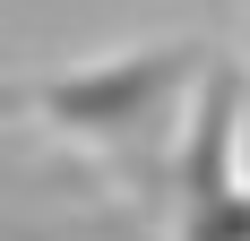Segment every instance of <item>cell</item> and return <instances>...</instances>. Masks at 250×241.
Here are the masks:
<instances>
[{"instance_id": "obj_1", "label": "cell", "mask_w": 250, "mask_h": 241, "mask_svg": "<svg viewBox=\"0 0 250 241\" xmlns=\"http://www.w3.org/2000/svg\"><path fill=\"white\" fill-rule=\"evenodd\" d=\"M207 60H216L207 43H129L112 60L35 78V120L61 146H86V155H104L121 172H147L155 155L173 164V138L190 120Z\"/></svg>"}, {"instance_id": "obj_2", "label": "cell", "mask_w": 250, "mask_h": 241, "mask_svg": "<svg viewBox=\"0 0 250 241\" xmlns=\"http://www.w3.org/2000/svg\"><path fill=\"white\" fill-rule=\"evenodd\" d=\"M0 241H155V224L78 155L0 146Z\"/></svg>"}, {"instance_id": "obj_3", "label": "cell", "mask_w": 250, "mask_h": 241, "mask_svg": "<svg viewBox=\"0 0 250 241\" xmlns=\"http://www.w3.org/2000/svg\"><path fill=\"white\" fill-rule=\"evenodd\" d=\"M173 241H250V181L173 207Z\"/></svg>"}, {"instance_id": "obj_4", "label": "cell", "mask_w": 250, "mask_h": 241, "mask_svg": "<svg viewBox=\"0 0 250 241\" xmlns=\"http://www.w3.org/2000/svg\"><path fill=\"white\" fill-rule=\"evenodd\" d=\"M9 120H35V78H0V129Z\"/></svg>"}]
</instances>
